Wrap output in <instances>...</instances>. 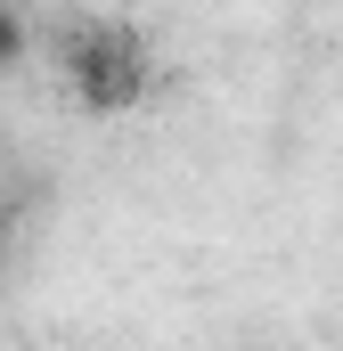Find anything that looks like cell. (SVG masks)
I'll list each match as a JSON object with an SVG mask.
<instances>
[{"label": "cell", "instance_id": "6da1fadb", "mask_svg": "<svg viewBox=\"0 0 343 351\" xmlns=\"http://www.w3.org/2000/svg\"><path fill=\"white\" fill-rule=\"evenodd\" d=\"M49 49H58V82L82 114H131L156 90V41L131 16H74Z\"/></svg>", "mask_w": 343, "mask_h": 351}, {"label": "cell", "instance_id": "7a4b0ae2", "mask_svg": "<svg viewBox=\"0 0 343 351\" xmlns=\"http://www.w3.org/2000/svg\"><path fill=\"white\" fill-rule=\"evenodd\" d=\"M246 351H270V343H246Z\"/></svg>", "mask_w": 343, "mask_h": 351}]
</instances>
